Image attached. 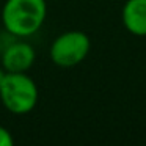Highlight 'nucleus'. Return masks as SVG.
Segmentation results:
<instances>
[{"label": "nucleus", "mask_w": 146, "mask_h": 146, "mask_svg": "<svg viewBox=\"0 0 146 146\" xmlns=\"http://www.w3.org/2000/svg\"><path fill=\"white\" fill-rule=\"evenodd\" d=\"M14 143V138L11 135V132L7 127L0 126V146H11Z\"/></svg>", "instance_id": "obj_6"}, {"label": "nucleus", "mask_w": 146, "mask_h": 146, "mask_svg": "<svg viewBox=\"0 0 146 146\" xmlns=\"http://www.w3.org/2000/svg\"><path fill=\"white\" fill-rule=\"evenodd\" d=\"M36 60V52L24 38H13L5 46L0 64L7 72H27Z\"/></svg>", "instance_id": "obj_4"}, {"label": "nucleus", "mask_w": 146, "mask_h": 146, "mask_svg": "<svg viewBox=\"0 0 146 146\" xmlns=\"http://www.w3.org/2000/svg\"><path fill=\"white\" fill-rule=\"evenodd\" d=\"M47 16L46 0H7L2 8L5 33L14 38H29L41 30Z\"/></svg>", "instance_id": "obj_1"}, {"label": "nucleus", "mask_w": 146, "mask_h": 146, "mask_svg": "<svg viewBox=\"0 0 146 146\" xmlns=\"http://www.w3.org/2000/svg\"><path fill=\"white\" fill-rule=\"evenodd\" d=\"M91 42L86 33L79 30L64 32L50 44V60L60 68H72L82 63L90 54Z\"/></svg>", "instance_id": "obj_3"}, {"label": "nucleus", "mask_w": 146, "mask_h": 146, "mask_svg": "<svg viewBox=\"0 0 146 146\" xmlns=\"http://www.w3.org/2000/svg\"><path fill=\"white\" fill-rule=\"evenodd\" d=\"M5 76H7V71H5L3 68H2V64H0V85H2V82H3Z\"/></svg>", "instance_id": "obj_7"}, {"label": "nucleus", "mask_w": 146, "mask_h": 146, "mask_svg": "<svg viewBox=\"0 0 146 146\" xmlns=\"http://www.w3.org/2000/svg\"><path fill=\"white\" fill-rule=\"evenodd\" d=\"M39 91L27 72H7L0 85V102L13 115H27L36 107Z\"/></svg>", "instance_id": "obj_2"}, {"label": "nucleus", "mask_w": 146, "mask_h": 146, "mask_svg": "<svg viewBox=\"0 0 146 146\" xmlns=\"http://www.w3.org/2000/svg\"><path fill=\"white\" fill-rule=\"evenodd\" d=\"M121 19L129 33L146 36V0H127L123 7Z\"/></svg>", "instance_id": "obj_5"}]
</instances>
